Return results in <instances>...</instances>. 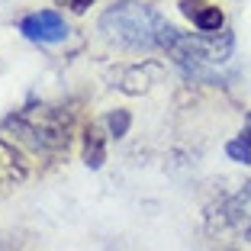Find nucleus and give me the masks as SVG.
<instances>
[{"mask_svg": "<svg viewBox=\"0 0 251 251\" xmlns=\"http://www.w3.org/2000/svg\"><path fill=\"white\" fill-rule=\"evenodd\" d=\"M100 29L106 32L110 42L123 45V49H161L171 23L145 3L123 0V3H113L100 16Z\"/></svg>", "mask_w": 251, "mask_h": 251, "instance_id": "nucleus-1", "label": "nucleus"}, {"mask_svg": "<svg viewBox=\"0 0 251 251\" xmlns=\"http://www.w3.org/2000/svg\"><path fill=\"white\" fill-rule=\"evenodd\" d=\"M161 49H168L171 58L177 61L190 77H213L216 68H222L232 58V36L229 32H203L190 36L171 26L164 32Z\"/></svg>", "mask_w": 251, "mask_h": 251, "instance_id": "nucleus-2", "label": "nucleus"}, {"mask_svg": "<svg viewBox=\"0 0 251 251\" xmlns=\"http://www.w3.org/2000/svg\"><path fill=\"white\" fill-rule=\"evenodd\" d=\"M71 126H74L71 110H65V106H29V110H23L7 119V129L23 145L45 151V155L68 151Z\"/></svg>", "mask_w": 251, "mask_h": 251, "instance_id": "nucleus-3", "label": "nucleus"}, {"mask_svg": "<svg viewBox=\"0 0 251 251\" xmlns=\"http://www.w3.org/2000/svg\"><path fill=\"white\" fill-rule=\"evenodd\" d=\"M213 219H219L226 229H232L235 235L242 238H251V184H245L238 193L226 197L216 206Z\"/></svg>", "mask_w": 251, "mask_h": 251, "instance_id": "nucleus-4", "label": "nucleus"}, {"mask_svg": "<svg viewBox=\"0 0 251 251\" xmlns=\"http://www.w3.org/2000/svg\"><path fill=\"white\" fill-rule=\"evenodd\" d=\"M20 32L32 42H61L68 39V26L55 10H39L20 20Z\"/></svg>", "mask_w": 251, "mask_h": 251, "instance_id": "nucleus-5", "label": "nucleus"}, {"mask_svg": "<svg viewBox=\"0 0 251 251\" xmlns=\"http://www.w3.org/2000/svg\"><path fill=\"white\" fill-rule=\"evenodd\" d=\"M180 13H184L200 32H222V26H226L222 10L213 7V3H206V0H180Z\"/></svg>", "mask_w": 251, "mask_h": 251, "instance_id": "nucleus-6", "label": "nucleus"}, {"mask_svg": "<svg viewBox=\"0 0 251 251\" xmlns=\"http://www.w3.org/2000/svg\"><path fill=\"white\" fill-rule=\"evenodd\" d=\"M23 177H26V161H23V155L7 139H0V197L7 190H13L16 184H23Z\"/></svg>", "mask_w": 251, "mask_h": 251, "instance_id": "nucleus-7", "label": "nucleus"}, {"mask_svg": "<svg viewBox=\"0 0 251 251\" xmlns=\"http://www.w3.org/2000/svg\"><path fill=\"white\" fill-rule=\"evenodd\" d=\"M103 158H106L103 132H100V126H87V132H84V164L87 168H100Z\"/></svg>", "mask_w": 251, "mask_h": 251, "instance_id": "nucleus-8", "label": "nucleus"}, {"mask_svg": "<svg viewBox=\"0 0 251 251\" xmlns=\"http://www.w3.org/2000/svg\"><path fill=\"white\" fill-rule=\"evenodd\" d=\"M226 155L238 164H251V126H245V132L226 145Z\"/></svg>", "mask_w": 251, "mask_h": 251, "instance_id": "nucleus-9", "label": "nucleus"}, {"mask_svg": "<svg viewBox=\"0 0 251 251\" xmlns=\"http://www.w3.org/2000/svg\"><path fill=\"white\" fill-rule=\"evenodd\" d=\"M106 126H110V135L123 139V135H126V129H129V113H126V110H116V113H110Z\"/></svg>", "mask_w": 251, "mask_h": 251, "instance_id": "nucleus-10", "label": "nucleus"}, {"mask_svg": "<svg viewBox=\"0 0 251 251\" xmlns=\"http://www.w3.org/2000/svg\"><path fill=\"white\" fill-rule=\"evenodd\" d=\"M65 3L74 10V13H84V10H87L90 3H94V0H65Z\"/></svg>", "mask_w": 251, "mask_h": 251, "instance_id": "nucleus-11", "label": "nucleus"}]
</instances>
